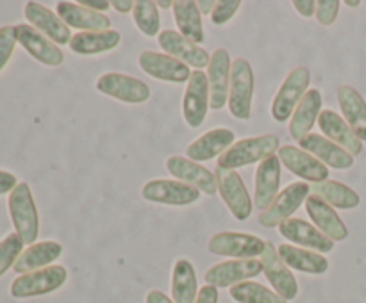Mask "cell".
<instances>
[{"label":"cell","mask_w":366,"mask_h":303,"mask_svg":"<svg viewBox=\"0 0 366 303\" xmlns=\"http://www.w3.org/2000/svg\"><path fill=\"white\" fill-rule=\"evenodd\" d=\"M279 148H281V143H279V138L275 134L242 139V141L234 143L227 152L218 157V168L236 170V168L263 163L267 157L275 155Z\"/></svg>","instance_id":"obj_1"},{"label":"cell","mask_w":366,"mask_h":303,"mask_svg":"<svg viewBox=\"0 0 366 303\" xmlns=\"http://www.w3.org/2000/svg\"><path fill=\"white\" fill-rule=\"evenodd\" d=\"M9 216L14 225V232L25 245H34L39 235V216L36 209L34 196L27 182H20L9 195Z\"/></svg>","instance_id":"obj_2"},{"label":"cell","mask_w":366,"mask_h":303,"mask_svg":"<svg viewBox=\"0 0 366 303\" xmlns=\"http://www.w3.org/2000/svg\"><path fill=\"white\" fill-rule=\"evenodd\" d=\"M256 89L252 66L247 59L238 57L232 61L231 88H229V111L236 120H250L252 116V98Z\"/></svg>","instance_id":"obj_3"},{"label":"cell","mask_w":366,"mask_h":303,"mask_svg":"<svg viewBox=\"0 0 366 303\" xmlns=\"http://www.w3.org/2000/svg\"><path fill=\"white\" fill-rule=\"evenodd\" d=\"M68 280V271L64 266H49L43 269L20 274L11 284L13 298H34V296L50 294L64 285Z\"/></svg>","instance_id":"obj_4"},{"label":"cell","mask_w":366,"mask_h":303,"mask_svg":"<svg viewBox=\"0 0 366 303\" xmlns=\"http://www.w3.org/2000/svg\"><path fill=\"white\" fill-rule=\"evenodd\" d=\"M310 81L311 73L306 66H299L290 71V75L282 82L281 88H279L277 95H275L274 103H272V116H274L275 121L285 123V121H288L292 118V114L295 113L300 100L307 93Z\"/></svg>","instance_id":"obj_5"},{"label":"cell","mask_w":366,"mask_h":303,"mask_svg":"<svg viewBox=\"0 0 366 303\" xmlns=\"http://www.w3.org/2000/svg\"><path fill=\"white\" fill-rule=\"evenodd\" d=\"M143 200L161 205L186 207L199 202L202 192L193 185L184 184L181 180H170V178H154L142 188Z\"/></svg>","instance_id":"obj_6"},{"label":"cell","mask_w":366,"mask_h":303,"mask_svg":"<svg viewBox=\"0 0 366 303\" xmlns=\"http://www.w3.org/2000/svg\"><path fill=\"white\" fill-rule=\"evenodd\" d=\"M214 177H217L218 192H220L222 200L227 205V209L231 210L232 216L238 221L249 220L250 214H252L254 203L239 173H236L234 170L217 168Z\"/></svg>","instance_id":"obj_7"},{"label":"cell","mask_w":366,"mask_h":303,"mask_svg":"<svg viewBox=\"0 0 366 303\" xmlns=\"http://www.w3.org/2000/svg\"><path fill=\"white\" fill-rule=\"evenodd\" d=\"M264 242L261 237L245 232H218L209 239L211 253L232 259H257L263 255Z\"/></svg>","instance_id":"obj_8"},{"label":"cell","mask_w":366,"mask_h":303,"mask_svg":"<svg viewBox=\"0 0 366 303\" xmlns=\"http://www.w3.org/2000/svg\"><path fill=\"white\" fill-rule=\"evenodd\" d=\"M311 195V185L307 182H293L286 185L285 191L277 195L270 207L259 214V223L267 228H279V225L288 221Z\"/></svg>","instance_id":"obj_9"},{"label":"cell","mask_w":366,"mask_h":303,"mask_svg":"<svg viewBox=\"0 0 366 303\" xmlns=\"http://www.w3.org/2000/svg\"><path fill=\"white\" fill-rule=\"evenodd\" d=\"M95 88L102 95L120 100L124 103H134V106L145 103L150 98V88L145 82L131 75L118 73V71H107L100 75Z\"/></svg>","instance_id":"obj_10"},{"label":"cell","mask_w":366,"mask_h":303,"mask_svg":"<svg viewBox=\"0 0 366 303\" xmlns=\"http://www.w3.org/2000/svg\"><path fill=\"white\" fill-rule=\"evenodd\" d=\"M263 273V264L257 259H232L214 264L206 271V284L213 287H234Z\"/></svg>","instance_id":"obj_11"},{"label":"cell","mask_w":366,"mask_h":303,"mask_svg":"<svg viewBox=\"0 0 366 303\" xmlns=\"http://www.w3.org/2000/svg\"><path fill=\"white\" fill-rule=\"evenodd\" d=\"M259 260L261 264H263L264 277L270 280L274 291L277 292L281 298H285L286 302L295 299L297 294H299V282H297L292 269L282 262V259L279 257L277 248H275L270 241L264 242V252L263 255L259 257Z\"/></svg>","instance_id":"obj_12"},{"label":"cell","mask_w":366,"mask_h":303,"mask_svg":"<svg viewBox=\"0 0 366 303\" xmlns=\"http://www.w3.org/2000/svg\"><path fill=\"white\" fill-rule=\"evenodd\" d=\"M209 82L207 73L202 70H193L186 86L182 98V116L192 128H199L204 123L209 111Z\"/></svg>","instance_id":"obj_13"},{"label":"cell","mask_w":366,"mask_h":303,"mask_svg":"<svg viewBox=\"0 0 366 303\" xmlns=\"http://www.w3.org/2000/svg\"><path fill=\"white\" fill-rule=\"evenodd\" d=\"M138 63L147 75L157 78V81L172 82V84H184L192 77V68L188 64L181 63L179 59L167 56V53L145 50V52L139 53Z\"/></svg>","instance_id":"obj_14"},{"label":"cell","mask_w":366,"mask_h":303,"mask_svg":"<svg viewBox=\"0 0 366 303\" xmlns=\"http://www.w3.org/2000/svg\"><path fill=\"white\" fill-rule=\"evenodd\" d=\"M157 43L167 52V56L175 57L181 63L188 64L189 68L193 66L195 70H202V68L209 66L211 56L207 53V50L200 48L197 43L189 41L181 32L172 31V29L161 31L157 36Z\"/></svg>","instance_id":"obj_15"},{"label":"cell","mask_w":366,"mask_h":303,"mask_svg":"<svg viewBox=\"0 0 366 303\" xmlns=\"http://www.w3.org/2000/svg\"><path fill=\"white\" fill-rule=\"evenodd\" d=\"M277 157L279 160H281V164H285L293 175L300 177L302 180L315 182V184L329 180V173H331L329 168L325 166V164H322L317 157L304 152L299 146H281V148L277 150Z\"/></svg>","instance_id":"obj_16"},{"label":"cell","mask_w":366,"mask_h":303,"mask_svg":"<svg viewBox=\"0 0 366 303\" xmlns=\"http://www.w3.org/2000/svg\"><path fill=\"white\" fill-rule=\"evenodd\" d=\"M232 63L225 48L214 50L207 66V82H209V103L213 111H220L229 102L231 88Z\"/></svg>","instance_id":"obj_17"},{"label":"cell","mask_w":366,"mask_h":303,"mask_svg":"<svg viewBox=\"0 0 366 303\" xmlns=\"http://www.w3.org/2000/svg\"><path fill=\"white\" fill-rule=\"evenodd\" d=\"M167 170L170 171V175H174L177 180L193 185V188H197L200 192H204V195L213 196L218 192L217 177H214L213 171L200 166L199 163L188 159V157H182V155L168 157Z\"/></svg>","instance_id":"obj_18"},{"label":"cell","mask_w":366,"mask_h":303,"mask_svg":"<svg viewBox=\"0 0 366 303\" xmlns=\"http://www.w3.org/2000/svg\"><path fill=\"white\" fill-rule=\"evenodd\" d=\"M25 18H27L29 24L36 29V31L41 32L43 36L50 39V41L56 43L57 46L70 45L71 41V32L70 27L57 16V13L50 11L49 7L41 6L38 2H27L24 9Z\"/></svg>","instance_id":"obj_19"},{"label":"cell","mask_w":366,"mask_h":303,"mask_svg":"<svg viewBox=\"0 0 366 303\" xmlns=\"http://www.w3.org/2000/svg\"><path fill=\"white\" fill-rule=\"evenodd\" d=\"M16 38L18 43L27 50L29 56L34 57L38 63L45 64V66H61L64 63L63 50L41 32L36 31L32 25H16Z\"/></svg>","instance_id":"obj_20"},{"label":"cell","mask_w":366,"mask_h":303,"mask_svg":"<svg viewBox=\"0 0 366 303\" xmlns=\"http://www.w3.org/2000/svg\"><path fill=\"white\" fill-rule=\"evenodd\" d=\"M279 234L290 242H295L297 246H304L306 250H313L317 253H329L335 248V241L327 235L322 234L315 225L307 223L300 217H290L288 221L279 225Z\"/></svg>","instance_id":"obj_21"},{"label":"cell","mask_w":366,"mask_h":303,"mask_svg":"<svg viewBox=\"0 0 366 303\" xmlns=\"http://www.w3.org/2000/svg\"><path fill=\"white\" fill-rule=\"evenodd\" d=\"M304 152L317 157L322 164L335 170H349L354 166V155L322 134H307L299 141Z\"/></svg>","instance_id":"obj_22"},{"label":"cell","mask_w":366,"mask_h":303,"mask_svg":"<svg viewBox=\"0 0 366 303\" xmlns=\"http://www.w3.org/2000/svg\"><path fill=\"white\" fill-rule=\"evenodd\" d=\"M307 216L313 220L318 230L327 235L332 241H345L349 237V228L343 223L340 214L336 212L335 207L329 205L325 200H322L318 195H310L306 200Z\"/></svg>","instance_id":"obj_23"},{"label":"cell","mask_w":366,"mask_h":303,"mask_svg":"<svg viewBox=\"0 0 366 303\" xmlns=\"http://www.w3.org/2000/svg\"><path fill=\"white\" fill-rule=\"evenodd\" d=\"M281 188V160L277 155H270L259 163L256 170V192L254 202L256 209L267 210L277 198Z\"/></svg>","instance_id":"obj_24"},{"label":"cell","mask_w":366,"mask_h":303,"mask_svg":"<svg viewBox=\"0 0 366 303\" xmlns=\"http://www.w3.org/2000/svg\"><path fill=\"white\" fill-rule=\"evenodd\" d=\"M318 127L327 139L335 141L342 148H345L350 155L357 157L363 152V141L356 135V132L349 127L345 120L336 111L324 109L318 116Z\"/></svg>","instance_id":"obj_25"},{"label":"cell","mask_w":366,"mask_h":303,"mask_svg":"<svg viewBox=\"0 0 366 303\" xmlns=\"http://www.w3.org/2000/svg\"><path fill=\"white\" fill-rule=\"evenodd\" d=\"M56 13L68 27L79 29L81 32H100L111 29V20L106 14L88 9L79 2H59Z\"/></svg>","instance_id":"obj_26"},{"label":"cell","mask_w":366,"mask_h":303,"mask_svg":"<svg viewBox=\"0 0 366 303\" xmlns=\"http://www.w3.org/2000/svg\"><path fill=\"white\" fill-rule=\"evenodd\" d=\"M234 132L229 130V128H213L193 143H189L188 148H186V155L195 163H206V160L220 157L222 153L227 152L234 145Z\"/></svg>","instance_id":"obj_27"},{"label":"cell","mask_w":366,"mask_h":303,"mask_svg":"<svg viewBox=\"0 0 366 303\" xmlns=\"http://www.w3.org/2000/svg\"><path fill=\"white\" fill-rule=\"evenodd\" d=\"M322 113V93L317 88L307 89L304 98L297 106L295 113L290 118V135L297 141L311 134V128L318 123V116Z\"/></svg>","instance_id":"obj_28"},{"label":"cell","mask_w":366,"mask_h":303,"mask_svg":"<svg viewBox=\"0 0 366 303\" xmlns=\"http://www.w3.org/2000/svg\"><path fill=\"white\" fill-rule=\"evenodd\" d=\"M279 257L290 269H297L300 273L307 274H324L329 271L327 257L322 253L313 252V250L300 248V246L285 245L282 242L277 248Z\"/></svg>","instance_id":"obj_29"},{"label":"cell","mask_w":366,"mask_h":303,"mask_svg":"<svg viewBox=\"0 0 366 303\" xmlns=\"http://www.w3.org/2000/svg\"><path fill=\"white\" fill-rule=\"evenodd\" d=\"M63 255V245L57 241H41L34 242V245L27 246V250H24V253L20 255V259L16 260L13 269L18 274L31 273V271L43 269V267H49L50 264L56 262L59 257Z\"/></svg>","instance_id":"obj_30"},{"label":"cell","mask_w":366,"mask_h":303,"mask_svg":"<svg viewBox=\"0 0 366 303\" xmlns=\"http://www.w3.org/2000/svg\"><path fill=\"white\" fill-rule=\"evenodd\" d=\"M338 103L342 107L343 120L361 141H366V102L361 93L352 86H342L338 89Z\"/></svg>","instance_id":"obj_31"},{"label":"cell","mask_w":366,"mask_h":303,"mask_svg":"<svg viewBox=\"0 0 366 303\" xmlns=\"http://www.w3.org/2000/svg\"><path fill=\"white\" fill-rule=\"evenodd\" d=\"M122 41L120 32L109 29L100 32H79L71 38L70 48L77 56H99V53L111 52Z\"/></svg>","instance_id":"obj_32"},{"label":"cell","mask_w":366,"mask_h":303,"mask_svg":"<svg viewBox=\"0 0 366 303\" xmlns=\"http://www.w3.org/2000/svg\"><path fill=\"white\" fill-rule=\"evenodd\" d=\"M199 284L193 264L188 259H177L172 271V299L174 303H195Z\"/></svg>","instance_id":"obj_33"},{"label":"cell","mask_w":366,"mask_h":303,"mask_svg":"<svg viewBox=\"0 0 366 303\" xmlns=\"http://www.w3.org/2000/svg\"><path fill=\"white\" fill-rule=\"evenodd\" d=\"M172 9H174L175 24H177L179 32L184 38L197 43V45L206 41L202 27V14H200L199 7H197V2H193V0H175Z\"/></svg>","instance_id":"obj_34"},{"label":"cell","mask_w":366,"mask_h":303,"mask_svg":"<svg viewBox=\"0 0 366 303\" xmlns=\"http://www.w3.org/2000/svg\"><path fill=\"white\" fill-rule=\"evenodd\" d=\"M313 195H318L336 209H356L361 203V196L352 188L336 180H325L320 182V184H315Z\"/></svg>","instance_id":"obj_35"},{"label":"cell","mask_w":366,"mask_h":303,"mask_svg":"<svg viewBox=\"0 0 366 303\" xmlns=\"http://www.w3.org/2000/svg\"><path fill=\"white\" fill-rule=\"evenodd\" d=\"M229 294L238 303H288L275 291L257 282L247 280L229 289Z\"/></svg>","instance_id":"obj_36"},{"label":"cell","mask_w":366,"mask_h":303,"mask_svg":"<svg viewBox=\"0 0 366 303\" xmlns=\"http://www.w3.org/2000/svg\"><path fill=\"white\" fill-rule=\"evenodd\" d=\"M132 16H134V24L142 34L147 38H156L159 36L161 18H159V7L152 0H138L132 9Z\"/></svg>","instance_id":"obj_37"},{"label":"cell","mask_w":366,"mask_h":303,"mask_svg":"<svg viewBox=\"0 0 366 303\" xmlns=\"http://www.w3.org/2000/svg\"><path fill=\"white\" fill-rule=\"evenodd\" d=\"M25 242L21 241L20 235L16 232L6 235V237L0 241V277L6 274L11 267H14L16 260L20 259V255L24 253Z\"/></svg>","instance_id":"obj_38"},{"label":"cell","mask_w":366,"mask_h":303,"mask_svg":"<svg viewBox=\"0 0 366 303\" xmlns=\"http://www.w3.org/2000/svg\"><path fill=\"white\" fill-rule=\"evenodd\" d=\"M16 25L0 27V71L9 64L14 48H16Z\"/></svg>","instance_id":"obj_39"},{"label":"cell","mask_w":366,"mask_h":303,"mask_svg":"<svg viewBox=\"0 0 366 303\" xmlns=\"http://www.w3.org/2000/svg\"><path fill=\"white\" fill-rule=\"evenodd\" d=\"M239 7H242L239 0H220V2H217V7L211 14V20H213L214 25H225L227 21L232 20V16L238 13Z\"/></svg>","instance_id":"obj_40"},{"label":"cell","mask_w":366,"mask_h":303,"mask_svg":"<svg viewBox=\"0 0 366 303\" xmlns=\"http://www.w3.org/2000/svg\"><path fill=\"white\" fill-rule=\"evenodd\" d=\"M340 6H342L340 0H317V13H315V16H317V20L322 25H327L329 27L338 18Z\"/></svg>","instance_id":"obj_41"},{"label":"cell","mask_w":366,"mask_h":303,"mask_svg":"<svg viewBox=\"0 0 366 303\" xmlns=\"http://www.w3.org/2000/svg\"><path fill=\"white\" fill-rule=\"evenodd\" d=\"M20 184L16 178V175L9 173V171H4L0 170V196L7 195V192H13V189Z\"/></svg>","instance_id":"obj_42"},{"label":"cell","mask_w":366,"mask_h":303,"mask_svg":"<svg viewBox=\"0 0 366 303\" xmlns=\"http://www.w3.org/2000/svg\"><path fill=\"white\" fill-rule=\"evenodd\" d=\"M293 7L299 14H302L304 18H311L317 13V0H295Z\"/></svg>","instance_id":"obj_43"},{"label":"cell","mask_w":366,"mask_h":303,"mask_svg":"<svg viewBox=\"0 0 366 303\" xmlns=\"http://www.w3.org/2000/svg\"><path fill=\"white\" fill-rule=\"evenodd\" d=\"M195 303H218V289L213 285H204L199 289V296H197Z\"/></svg>","instance_id":"obj_44"},{"label":"cell","mask_w":366,"mask_h":303,"mask_svg":"<svg viewBox=\"0 0 366 303\" xmlns=\"http://www.w3.org/2000/svg\"><path fill=\"white\" fill-rule=\"evenodd\" d=\"M79 4L88 7V9L97 11V13H104V11H107L111 7V2H107V0H81Z\"/></svg>","instance_id":"obj_45"},{"label":"cell","mask_w":366,"mask_h":303,"mask_svg":"<svg viewBox=\"0 0 366 303\" xmlns=\"http://www.w3.org/2000/svg\"><path fill=\"white\" fill-rule=\"evenodd\" d=\"M147 303H174V299H170V296L164 294L163 291H157V289H152L147 294Z\"/></svg>","instance_id":"obj_46"},{"label":"cell","mask_w":366,"mask_h":303,"mask_svg":"<svg viewBox=\"0 0 366 303\" xmlns=\"http://www.w3.org/2000/svg\"><path fill=\"white\" fill-rule=\"evenodd\" d=\"M134 4L132 0H113L111 2V6H113V9H117L118 13L122 14H127V13H132V9H134Z\"/></svg>","instance_id":"obj_47"},{"label":"cell","mask_w":366,"mask_h":303,"mask_svg":"<svg viewBox=\"0 0 366 303\" xmlns=\"http://www.w3.org/2000/svg\"><path fill=\"white\" fill-rule=\"evenodd\" d=\"M197 7H199L200 14H213L217 2H214V0H199V2H197Z\"/></svg>","instance_id":"obj_48"},{"label":"cell","mask_w":366,"mask_h":303,"mask_svg":"<svg viewBox=\"0 0 366 303\" xmlns=\"http://www.w3.org/2000/svg\"><path fill=\"white\" fill-rule=\"evenodd\" d=\"M156 4L161 9H170V7H174V2H172V0H157Z\"/></svg>","instance_id":"obj_49"},{"label":"cell","mask_w":366,"mask_h":303,"mask_svg":"<svg viewBox=\"0 0 366 303\" xmlns=\"http://www.w3.org/2000/svg\"><path fill=\"white\" fill-rule=\"evenodd\" d=\"M345 6L350 7V9H357L361 6L360 0H345Z\"/></svg>","instance_id":"obj_50"}]
</instances>
